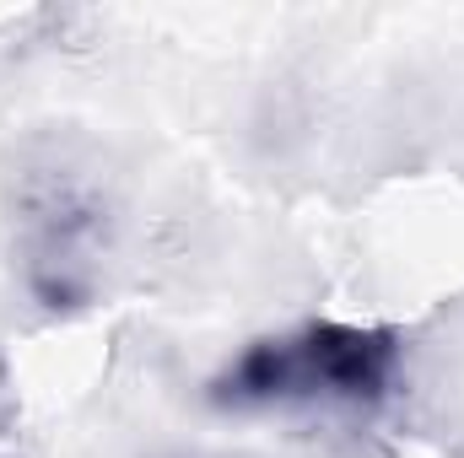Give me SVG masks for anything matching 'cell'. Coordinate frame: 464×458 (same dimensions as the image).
Here are the masks:
<instances>
[{
	"label": "cell",
	"instance_id": "1",
	"mask_svg": "<svg viewBox=\"0 0 464 458\" xmlns=\"http://www.w3.org/2000/svg\"><path fill=\"white\" fill-rule=\"evenodd\" d=\"M405 335L394 324L303 319L248 340L211 377L217 410H346L372 415L394 399Z\"/></svg>",
	"mask_w": 464,
	"mask_h": 458
},
{
	"label": "cell",
	"instance_id": "2",
	"mask_svg": "<svg viewBox=\"0 0 464 458\" xmlns=\"http://www.w3.org/2000/svg\"><path fill=\"white\" fill-rule=\"evenodd\" d=\"M16 243L27 286L44 302H76L92 291L109 248V200L82 167L44 162L16 184Z\"/></svg>",
	"mask_w": 464,
	"mask_h": 458
}]
</instances>
